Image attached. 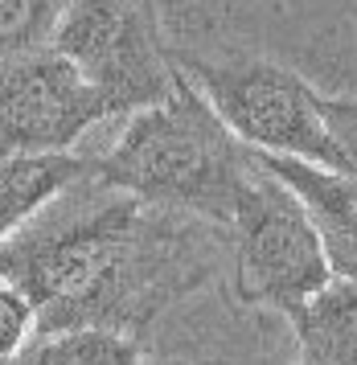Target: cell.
<instances>
[{
	"label": "cell",
	"instance_id": "6da1fadb",
	"mask_svg": "<svg viewBox=\"0 0 357 365\" xmlns=\"http://www.w3.org/2000/svg\"><path fill=\"white\" fill-rule=\"evenodd\" d=\"M193 222L201 217L128 197L91 173L0 242V279L37 308L41 336L86 324L124 329L185 279Z\"/></svg>",
	"mask_w": 357,
	"mask_h": 365
},
{
	"label": "cell",
	"instance_id": "7a4b0ae2",
	"mask_svg": "<svg viewBox=\"0 0 357 365\" xmlns=\"http://www.w3.org/2000/svg\"><path fill=\"white\" fill-rule=\"evenodd\" d=\"M255 152L230 132L210 99L177 70L173 95L128 119L115 148L95 160V181L161 210L226 226L255 177Z\"/></svg>",
	"mask_w": 357,
	"mask_h": 365
},
{
	"label": "cell",
	"instance_id": "3957f363",
	"mask_svg": "<svg viewBox=\"0 0 357 365\" xmlns=\"http://www.w3.org/2000/svg\"><path fill=\"white\" fill-rule=\"evenodd\" d=\"M173 62L210 99L218 119L246 148L349 173L341 148L333 144L325 119H321V107H316L321 95L292 66H279L259 53L210 58V53L189 50H173Z\"/></svg>",
	"mask_w": 357,
	"mask_h": 365
},
{
	"label": "cell",
	"instance_id": "277c9868",
	"mask_svg": "<svg viewBox=\"0 0 357 365\" xmlns=\"http://www.w3.org/2000/svg\"><path fill=\"white\" fill-rule=\"evenodd\" d=\"M54 50L111 103V115H136L173 95L177 62L161 37L156 0H70Z\"/></svg>",
	"mask_w": 357,
	"mask_h": 365
},
{
	"label": "cell",
	"instance_id": "5b68a950",
	"mask_svg": "<svg viewBox=\"0 0 357 365\" xmlns=\"http://www.w3.org/2000/svg\"><path fill=\"white\" fill-rule=\"evenodd\" d=\"M230 242H234V287L246 304L296 312L325 283H333L325 242L308 222L300 197L263 165L255 168L251 185L234 205Z\"/></svg>",
	"mask_w": 357,
	"mask_h": 365
},
{
	"label": "cell",
	"instance_id": "8992f818",
	"mask_svg": "<svg viewBox=\"0 0 357 365\" xmlns=\"http://www.w3.org/2000/svg\"><path fill=\"white\" fill-rule=\"evenodd\" d=\"M103 119L111 103L54 46L0 66V156L70 152Z\"/></svg>",
	"mask_w": 357,
	"mask_h": 365
},
{
	"label": "cell",
	"instance_id": "52a82bcc",
	"mask_svg": "<svg viewBox=\"0 0 357 365\" xmlns=\"http://www.w3.org/2000/svg\"><path fill=\"white\" fill-rule=\"evenodd\" d=\"M255 160L300 197L308 222L316 226L321 242H325L333 279H357V177L353 173L321 168V165H308V160H296V156H271V152H255Z\"/></svg>",
	"mask_w": 357,
	"mask_h": 365
},
{
	"label": "cell",
	"instance_id": "ba28073f",
	"mask_svg": "<svg viewBox=\"0 0 357 365\" xmlns=\"http://www.w3.org/2000/svg\"><path fill=\"white\" fill-rule=\"evenodd\" d=\"M95 173V160L49 152V156H0V242L21 234L33 217L49 210L66 189Z\"/></svg>",
	"mask_w": 357,
	"mask_h": 365
},
{
	"label": "cell",
	"instance_id": "9c48e42d",
	"mask_svg": "<svg viewBox=\"0 0 357 365\" xmlns=\"http://www.w3.org/2000/svg\"><path fill=\"white\" fill-rule=\"evenodd\" d=\"M304 365H357V279H333L288 312Z\"/></svg>",
	"mask_w": 357,
	"mask_h": 365
},
{
	"label": "cell",
	"instance_id": "30bf717a",
	"mask_svg": "<svg viewBox=\"0 0 357 365\" xmlns=\"http://www.w3.org/2000/svg\"><path fill=\"white\" fill-rule=\"evenodd\" d=\"M37 365H144L140 341L124 329H62L37 336L29 349Z\"/></svg>",
	"mask_w": 357,
	"mask_h": 365
},
{
	"label": "cell",
	"instance_id": "8fae6325",
	"mask_svg": "<svg viewBox=\"0 0 357 365\" xmlns=\"http://www.w3.org/2000/svg\"><path fill=\"white\" fill-rule=\"evenodd\" d=\"M70 0H0V66L54 46Z\"/></svg>",
	"mask_w": 357,
	"mask_h": 365
},
{
	"label": "cell",
	"instance_id": "7c38bea8",
	"mask_svg": "<svg viewBox=\"0 0 357 365\" xmlns=\"http://www.w3.org/2000/svg\"><path fill=\"white\" fill-rule=\"evenodd\" d=\"M33 329H37V308L25 299L21 287L0 279V361L25 353Z\"/></svg>",
	"mask_w": 357,
	"mask_h": 365
},
{
	"label": "cell",
	"instance_id": "4fadbf2b",
	"mask_svg": "<svg viewBox=\"0 0 357 365\" xmlns=\"http://www.w3.org/2000/svg\"><path fill=\"white\" fill-rule=\"evenodd\" d=\"M316 107H321V119H325L333 144L341 148L345 168L357 177V99H325L321 95Z\"/></svg>",
	"mask_w": 357,
	"mask_h": 365
},
{
	"label": "cell",
	"instance_id": "5bb4252c",
	"mask_svg": "<svg viewBox=\"0 0 357 365\" xmlns=\"http://www.w3.org/2000/svg\"><path fill=\"white\" fill-rule=\"evenodd\" d=\"M0 365H37V361H33V353H16V357H9V361H0Z\"/></svg>",
	"mask_w": 357,
	"mask_h": 365
},
{
	"label": "cell",
	"instance_id": "9a60e30c",
	"mask_svg": "<svg viewBox=\"0 0 357 365\" xmlns=\"http://www.w3.org/2000/svg\"><path fill=\"white\" fill-rule=\"evenodd\" d=\"M161 365H189V361H161Z\"/></svg>",
	"mask_w": 357,
	"mask_h": 365
},
{
	"label": "cell",
	"instance_id": "2e32d148",
	"mask_svg": "<svg viewBox=\"0 0 357 365\" xmlns=\"http://www.w3.org/2000/svg\"><path fill=\"white\" fill-rule=\"evenodd\" d=\"M300 365H304V361H300Z\"/></svg>",
	"mask_w": 357,
	"mask_h": 365
}]
</instances>
